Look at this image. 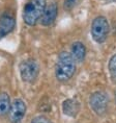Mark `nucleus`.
<instances>
[{"mask_svg": "<svg viewBox=\"0 0 116 123\" xmlns=\"http://www.w3.org/2000/svg\"><path fill=\"white\" fill-rule=\"evenodd\" d=\"M76 71V62L71 53L62 51L57 58V63L55 66V77L58 81L69 80Z\"/></svg>", "mask_w": 116, "mask_h": 123, "instance_id": "obj_1", "label": "nucleus"}, {"mask_svg": "<svg viewBox=\"0 0 116 123\" xmlns=\"http://www.w3.org/2000/svg\"><path fill=\"white\" fill-rule=\"evenodd\" d=\"M46 6V0H28L23 10L24 22L29 26H34L41 20Z\"/></svg>", "mask_w": 116, "mask_h": 123, "instance_id": "obj_2", "label": "nucleus"}, {"mask_svg": "<svg viewBox=\"0 0 116 123\" xmlns=\"http://www.w3.org/2000/svg\"><path fill=\"white\" fill-rule=\"evenodd\" d=\"M110 25L108 20L103 16L94 18L91 23V36L96 43H104L109 35Z\"/></svg>", "mask_w": 116, "mask_h": 123, "instance_id": "obj_3", "label": "nucleus"}, {"mask_svg": "<svg viewBox=\"0 0 116 123\" xmlns=\"http://www.w3.org/2000/svg\"><path fill=\"white\" fill-rule=\"evenodd\" d=\"M19 70L21 78L26 82H33L38 75V65L32 58L21 62Z\"/></svg>", "mask_w": 116, "mask_h": 123, "instance_id": "obj_4", "label": "nucleus"}, {"mask_svg": "<svg viewBox=\"0 0 116 123\" xmlns=\"http://www.w3.org/2000/svg\"><path fill=\"white\" fill-rule=\"evenodd\" d=\"M89 104L96 115H104L108 109V96L104 92H95L90 96Z\"/></svg>", "mask_w": 116, "mask_h": 123, "instance_id": "obj_5", "label": "nucleus"}, {"mask_svg": "<svg viewBox=\"0 0 116 123\" xmlns=\"http://www.w3.org/2000/svg\"><path fill=\"white\" fill-rule=\"evenodd\" d=\"M10 120L11 123H21L26 114V104L22 99H15L11 104Z\"/></svg>", "mask_w": 116, "mask_h": 123, "instance_id": "obj_6", "label": "nucleus"}, {"mask_svg": "<svg viewBox=\"0 0 116 123\" xmlns=\"http://www.w3.org/2000/svg\"><path fill=\"white\" fill-rule=\"evenodd\" d=\"M16 26V20L11 14H4L0 18V40L11 33Z\"/></svg>", "mask_w": 116, "mask_h": 123, "instance_id": "obj_7", "label": "nucleus"}, {"mask_svg": "<svg viewBox=\"0 0 116 123\" xmlns=\"http://www.w3.org/2000/svg\"><path fill=\"white\" fill-rule=\"evenodd\" d=\"M58 14V6L55 2H52L49 5H47L45 8V12L41 18V23L44 26H50L54 23L56 20Z\"/></svg>", "mask_w": 116, "mask_h": 123, "instance_id": "obj_8", "label": "nucleus"}, {"mask_svg": "<svg viewBox=\"0 0 116 123\" xmlns=\"http://www.w3.org/2000/svg\"><path fill=\"white\" fill-rule=\"evenodd\" d=\"M62 111L69 117H76L80 111V103L75 99H66L62 103Z\"/></svg>", "mask_w": 116, "mask_h": 123, "instance_id": "obj_9", "label": "nucleus"}, {"mask_svg": "<svg viewBox=\"0 0 116 123\" xmlns=\"http://www.w3.org/2000/svg\"><path fill=\"white\" fill-rule=\"evenodd\" d=\"M72 56L74 57L75 62L77 63H82L86 55V48L83 43L81 42H75L72 46Z\"/></svg>", "mask_w": 116, "mask_h": 123, "instance_id": "obj_10", "label": "nucleus"}, {"mask_svg": "<svg viewBox=\"0 0 116 123\" xmlns=\"http://www.w3.org/2000/svg\"><path fill=\"white\" fill-rule=\"evenodd\" d=\"M11 104V98L7 93L0 94V116H3L10 112Z\"/></svg>", "mask_w": 116, "mask_h": 123, "instance_id": "obj_11", "label": "nucleus"}, {"mask_svg": "<svg viewBox=\"0 0 116 123\" xmlns=\"http://www.w3.org/2000/svg\"><path fill=\"white\" fill-rule=\"evenodd\" d=\"M109 72L110 76H111L112 81L116 84V54L110 58L109 62Z\"/></svg>", "mask_w": 116, "mask_h": 123, "instance_id": "obj_12", "label": "nucleus"}, {"mask_svg": "<svg viewBox=\"0 0 116 123\" xmlns=\"http://www.w3.org/2000/svg\"><path fill=\"white\" fill-rule=\"evenodd\" d=\"M82 0H64L63 1V8L65 11H72L76 5H78Z\"/></svg>", "mask_w": 116, "mask_h": 123, "instance_id": "obj_13", "label": "nucleus"}, {"mask_svg": "<svg viewBox=\"0 0 116 123\" xmlns=\"http://www.w3.org/2000/svg\"><path fill=\"white\" fill-rule=\"evenodd\" d=\"M30 123H52V122L45 116H37V117H34Z\"/></svg>", "mask_w": 116, "mask_h": 123, "instance_id": "obj_14", "label": "nucleus"}, {"mask_svg": "<svg viewBox=\"0 0 116 123\" xmlns=\"http://www.w3.org/2000/svg\"><path fill=\"white\" fill-rule=\"evenodd\" d=\"M112 1H115V0H112Z\"/></svg>", "mask_w": 116, "mask_h": 123, "instance_id": "obj_15", "label": "nucleus"}]
</instances>
